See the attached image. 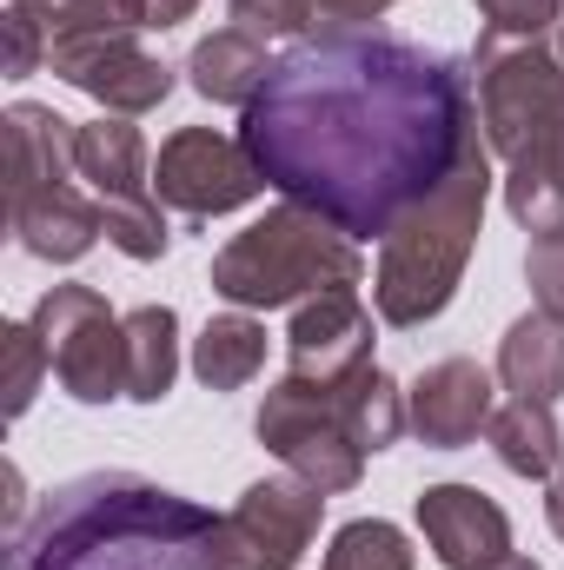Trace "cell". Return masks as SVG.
I'll return each mask as SVG.
<instances>
[{
    "instance_id": "1",
    "label": "cell",
    "mask_w": 564,
    "mask_h": 570,
    "mask_svg": "<svg viewBox=\"0 0 564 570\" xmlns=\"http://www.w3.org/2000/svg\"><path fill=\"white\" fill-rule=\"evenodd\" d=\"M471 140V73L379 27L292 40L240 120L260 179L352 239H386Z\"/></svg>"
},
{
    "instance_id": "2",
    "label": "cell",
    "mask_w": 564,
    "mask_h": 570,
    "mask_svg": "<svg viewBox=\"0 0 564 570\" xmlns=\"http://www.w3.org/2000/svg\"><path fill=\"white\" fill-rule=\"evenodd\" d=\"M213 524L206 504L140 471H87L7 531V570H206Z\"/></svg>"
},
{
    "instance_id": "3",
    "label": "cell",
    "mask_w": 564,
    "mask_h": 570,
    "mask_svg": "<svg viewBox=\"0 0 564 570\" xmlns=\"http://www.w3.org/2000/svg\"><path fill=\"white\" fill-rule=\"evenodd\" d=\"M485 199H492V146L478 134L465 146V159L438 179V193H425L419 206L379 239L372 305H379L386 325L412 332V325L438 318L451 305V292L465 279V259L478 246V226H485Z\"/></svg>"
},
{
    "instance_id": "4",
    "label": "cell",
    "mask_w": 564,
    "mask_h": 570,
    "mask_svg": "<svg viewBox=\"0 0 564 570\" xmlns=\"http://www.w3.org/2000/svg\"><path fill=\"white\" fill-rule=\"evenodd\" d=\"M366 279L359 239L339 233L325 213L312 206H273L266 219H253L240 239H226L213 253V292L240 312H280L305 305L319 292H352Z\"/></svg>"
},
{
    "instance_id": "5",
    "label": "cell",
    "mask_w": 564,
    "mask_h": 570,
    "mask_svg": "<svg viewBox=\"0 0 564 570\" xmlns=\"http://www.w3.org/2000/svg\"><path fill=\"white\" fill-rule=\"evenodd\" d=\"M471 94H478V134L498 159L564 120V67L552 40H505L478 33L471 47Z\"/></svg>"
},
{
    "instance_id": "6",
    "label": "cell",
    "mask_w": 564,
    "mask_h": 570,
    "mask_svg": "<svg viewBox=\"0 0 564 570\" xmlns=\"http://www.w3.org/2000/svg\"><path fill=\"white\" fill-rule=\"evenodd\" d=\"M47 345V365L60 379L67 399L80 405H107L127 399V318H114V305L94 285H54L40 292L33 318H27Z\"/></svg>"
},
{
    "instance_id": "7",
    "label": "cell",
    "mask_w": 564,
    "mask_h": 570,
    "mask_svg": "<svg viewBox=\"0 0 564 570\" xmlns=\"http://www.w3.org/2000/svg\"><path fill=\"white\" fill-rule=\"evenodd\" d=\"M74 166L80 179L94 186L100 199V219H107V239L127 253V259H159L166 253V213H159V193L146 186V140L134 120L120 114H100L80 127L74 140Z\"/></svg>"
},
{
    "instance_id": "8",
    "label": "cell",
    "mask_w": 564,
    "mask_h": 570,
    "mask_svg": "<svg viewBox=\"0 0 564 570\" xmlns=\"http://www.w3.org/2000/svg\"><path fill=\"white\" fill-rule=\"evenodd\" d=\"M260 444L280 458L292 478H305L312 491H352L366 478V451L359 438L346 431L339 405H332V385H305V379H280L266 399H260Z\"/></svg>"
},
{
    "instance_id": "9",
    "label": "cell",
    "mask_w": 564,
    "mask_h": 570,
    "mask_svg": "<svg viewBox=\"0 0 564 570\" xmlns=\"http://www.w3.org/2000/svg\"><path fill=\"white\" fill-rule=\"evenodd\" d=\"M325 518V491L305 478H260L240 491V504L213 524L206 570H299Z\"/></svg>"
},
{
    "instance_id": "10",
    "label": "cell",
    "mask_w": 564,
    "mask_h": 570,
    "mask_svg": "<svg viewBox=\"0 0 564 570\" xmlns=\"http://www.w3.org/2000/svg\"><path fill=\"white\" fill-rule=\"evenodd\" d=\"M260 166L253 153L213 127H179L173 140L159 146V166H153V193L159 206L186 213V219H220V213H240L246 199H260Z\"/></svg>"
},
{
    "instance_id": "11",
    "label": "cell",
    "mask_w": 564,
    "mask_h": 570,
    "mask_svg": "<svg viewBox=\"0 0 564 570\" xmlns=\"http://www.w3.org/2000/svg\"><path fill=\"white\" fill-rule=\"evenodd\" d=\"M47 67H54L74 94L100 100V114H120V120L153 114V107L173 94V67L153 60L134 33H120V40H87V47H60V53H47Z\"/></svg>"
},
{
    "instance_id": "12",
    "label": "cell",
    "mask_w": 564,
    "mask_h": 570,
    "mask_svg": "<svg viewBox=\"0 0 564 570\" xmlns=\"http://www.w3.org/2000/svg\"><path fill=\"white\" fill-rule=\"evenodd\" d=\"M285 358H292L285 379H305V385H339L359 365H372V312L359 305V292L305 298L285 325Z\"/></svg>"
},
{
    "instance_id": "13",
    "label": "cell",
    "mask_w": 564,
    "mask_h": 570,
    "mask_svg": "<svg viewBox=\"0 0 564 570\" xmlns=\"http://www.w3.org/2000/svg\"><path fill=\"white\" fill-rule=\"evenodd\" d=\"M492 372L478 358H438L406 392V425L425 451H465L478 431H492Z\"/></svg>"
},
{
    "instance_id": "14",
    "label": "cell",
    "mask_w": 564,
    "mask_h": 570,
    "mask_svg": "<svg viewBox=\"0 0 564 570\" xmlns=\"http://www.w3.org/2000/svg\"><path fill=\"white\" fill-rule=\"evenodd\" d=\"M419 531L445 570H485L512 558V518L478 484H431L419 498Z\"/></svg>"
},
{
    "instance_id": "15",
    "label": "cell",
    "mask_w": 564,
    "mask_h": 570,
    "mask_svg": "<svg viewBox=\"0 0 564 570\" xmlns=\"http://www.w3.org/2000/svg\"><path fill=\"white\" fill-rule=\"evenodd\" d=\"M0 127H7V206L74 186V173H80L74 166V140H80L74 120H60L40 100H13Z\"/></svg>"
},
{
    "instance_id": "16",
    "label": "cell",
    "mask_w": 564,
    "mask_h": 570,
    "mask_svg": "<svg viewBox=\"0 0 564 570\" xmlns=\"http://www.w3.org/2000/svg\"><path fill=\"white\" fill-rule=\"evenodd\" d=\"M7 226H13L20 253L54 259V266H74V259L94 253V239L107 233L100 199H87V193H74V186L40 193V199H13V206H7Z\"/></svg>"
},
{
    "instance_id": "17",
    "label": "cell",
    "mask_w": 564,
    "mask_h": 570,
    "mask_svg": "<svg viewBox=\"0 0 564 570\" xmlns=\"http://www.w3.org/2000/svg\"><path fill=\"white\" fill-rule=\"evenodd\" d=\"M505 213L538 239L564 233V120L505 159Z\"/></svg>"
},
{
    "instance_id": "18",
    "label": "cell",
    "mask_w": 564,
    "mask_h": 570,
    "mask_svg": "<svg viewBox=\"0 0 564 570\" xmlns=\"http://www.w3.org/2000/svg\"><path fill=\"white\" fill-rule=\"evenodd\" d=\"M266 73H273V53H266V40L246 33V27L206 33V40L193 47V60H186L193 94L213 100V107H253L260 87H266Z\"/></svg>"
},
{
    "instance_id": "19",
    "label": "cell",
    "mask_w": 564,
    "mask_h": 570,
    "mask_svg": "<svg viewBox=\"0 0 564 570\" xmlns=\"http://www.w3.org/2000/svg\"><path fill=\"white\" fill-rule=\"evenodd\" d=\"M498 385L525 405H558L564 399V318L525 312L498 338Z\"/></svg>"
},
{
    "instance_id": "20",
    "label": "cell",
    "mask_w": 564,
    "mask_h": 570,
    "mask_svg": "<svg viewBox=\"0 0 564 570\" xmlns=\"http://www.w3.org/2000/svg\"><path fill=\"white\" fill-rule=\"evenodd\" d=\"M260 365H266V325L246 312L206 318V332L193 338V372L206 392H240L260 379Z\"/></svg>"
},
{
    "instance_id": "21",
    "label": "cell",
    "mask_w": 564,
    "mask_h": 570,
    "mask_svg": "<svg viewBox=\"0 0 564 570\" xmlns=\"http://www.w3.org/2000/svg\"><path fill=\"white\" fill-rule=\"evenodd\" d=\"M492 451H498V464L512 471V478H558L564 464V431L552 419V405H525V399H512L505 412H492Z\"/></svg>"
},
{
    "instance_id": "22",
    "label": "cell",
    "mask_w": 564,
    "mask_h": 570,
    "mask_svg": "<svg viewBox=\"0 0 564 570\" xmlns=\"http://www.w3.org/2000/svg\"><path fill=\"white\" fill-rule=\"evenodd\" d=\"M173 372H179V318H173V305L127 312V399L159 405L173 392Z\"/></svg>"
},
{
    "instance_id": "23",
    "label": "cell",
    "mask_w": 564,
    "mask_h": 570,
    "mask_svg": "<svg viewBox=\"0 0 564 570\" xmlns=\"http://www.w3.org/2000/svg\"><path fill=\"white\" fill-rule=\"evenodd\" d=\"M332 405H339V419L359 438L366 458L386 451V444L406 431V399H399V385H392L379 365H359L352 379H339V385H332Z\"/></svg>"
},
{
    "instance_id": "24",
    "label": "cell",
    "mask_w": 564,
    "mask_h": 570,
    "mask_svg": "<svg viewBox=\"0 0 564 570\" xmlns=\"http://www.w3.org/2000/svg\"><path fill=\"white\" fill-rule=\"evenodd\" d=\"M325 570H412V544L386 518H352L346 531H332Z\"/></svg>"
},
{
    "instance_id": "25",
    "label": "cell",
    "mask_w": 564,
    "mask_h": 570,
    "mask_svg": "<svg viewBox=\"0 0 564 570\" xmlns=\"http://www.w3.org/2000/svg\"><path fill=\"white\" fill-rule=\"evenodd\" d=\"M0 352H7V419H20L40 392V372H54V365H47V345L33 325H0Z\"/></svg>"
},
{
    "instance_id": "26",
    "label": "cell",
    "mask_w": 564,
    "mask_h": 570,
    "mask_svg": "<svg viewBox=\"0 0 564 570\" xmlns=\"http://www.w3.org/2000/svg\"><path fill=\"white\" fill-rule=\"evenodd\" d=\"M564 0H478V20L485 33H505V40H552Z\"/></svg>"
},
{
    "instance_id": "27",
    "label": "cell",
    "mask_w": 564,
    "mask_h": 570,
    "mask_svg": "<svg viewBox=\"0 0 564 570\" xmlns=\"http://www.w3.org/2000/svg\"><path fill=\"white\" fill-rule=\"evenodd\" d=\"M226 7H233V27H246L260 40H305L312 33L305 0H226Z\"/></svg>"
},
{
    "instance_id": "28",
    "label": "cell",
    "mask_w": 564,
    "mask_h": 570,
    "mask_svg": "<svg viewBox=\"0 0 564 570\" xmlns=\"http://www.w3.org/2000/svg\"><path fill=\"white\" fill-rule=\"evenodd\" d=\"M525 279H532L538 312L564 318V233H538V239H532V253H525Z\"/></svg>"
},
{
    "instance_id": "29",
    "label": "cell",
    "mask_w": 564,
    "mask_h": 570,
    "mask_svg": "<svg viewBox=\"0 0 564 570\" xmlns=\"http://www.w3.org/2000/svg\"><path fill=\"white\" fill-rule=\"evenodd\" d=\"M0 20H7V73H13V80H20V73H40V67H47V27H40L27 7H13V0H7Z\"/></svg>"
},
{
    "instance_id": "30",
    "label": "cell",
    "mask_w": 564,
    "mask_h": 570,
    "mask_svg": "<svg viewBox=\"0 0 564 570\" xmlns=\"http://www.w3.org/2000/svg\"><path fill=\"white\" fill-rule=\"evenodd\" d=\"M386 7H399V0H305L312 33H352V27H372Z\"/></svg>"
},
{
    "instance_id": "31",
    "label": "cell",
    "mask_w": 564,
    "mask_h": 570,
    "mask_svg": "<svg viewBox=\"0 0 564 570\" xmlns=\"http://www.w3.org/2000/svg\"><path fill=\"white\" fill-rule=\"evenodd\" d=\"M140 7H146V27H153V33H166V27L193 20V7H200V0H140Z\"/></svg>"
},
{
    "instance_id": "32",
    "label": "cell",
    "mask_w": 564,
    "mask_h": 570,
    "mask_svg": "<svg viewBox=\"0 0 564 570\" xmlns=\"http://www.w3.org/2000/svg\"><path fill=\"white\" fill-rule=\"evenodd\" d=\"M545 518H552V531L564 538V471L552 478V491H545Z\"/></svg>"
},
{
    "instance_id": "33",
    "label": "cell",
    "mask_w": 564,
    "mask_h": 570,
    "mask_svg": "<svg viewBox=\"0 0 564 570\" xmlns=\"http://www.w3.org/2000/svg\"><path fill=\"white\" fill-rule=\"evenodd\" d=\"M485 570H538L532 558H498V564H485Z\"/></svg>"
},
{
    "instance_id": "34",
    "label": "cell",
    "mask_w": 564,
    "mask_h": 570,
    "mask_svg": "<svg viewBox=\"0 0 564 570\" xmlns=\"http://www.w3.org/2000/svg\"><path fill=\"white\" fill-rule=\"evenodd\" d=\"M552 53H558V67H564V7H558V27H552Z\"/></svg>"
}]
</instances>
